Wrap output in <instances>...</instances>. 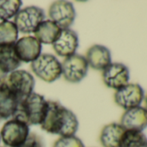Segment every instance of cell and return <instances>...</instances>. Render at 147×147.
<instances>
[{
	"mask_svg": "<svg viewBox=\"0 0 147 147\" xmlns=\"http://www.w3.org/2000/svg\"><path fill=\"white\" fill-rule=\"evenodd\" d=\"M40 125L44 131L50 134L60 137L74 136L78 130L79 121L75 113L59 101L48 100L45 114Z\"/></svg>",
	"mask_w": 147,
	"mask_h": 147,
	"instance_id": "cell-1",
	"label": "cell"
},
{
	"mask_svg": "<svg viewBox=\"0 0 147 147\" xmlns=\"http://www.w3.org/2000/svg\"><path fill=\"white\" fill-rule=\"evenodd\" d=\"M47 104L48 100L43 96L33 92L19 103L18 110L12 119L21 120L29 126L41 125L45 114Z\"/></svg>",
	"mask_w": 147,
	"mask_h": 147,
	"instance_id": "cell-2",
	"label": "cell"
},
{
	"mask_svg": "<svg viewBox=\"0 0 147 147\" xmlns=\"http://www.w3.org/2000/svg\"><path fill=\"white\" fill-rule=\"evenodd\" d=\"M30 68L42 81L51 83L61 76V63L51 54H42L30 64Z\"/></svg>",
	"mask_w": 147,
	"mask_h": 147,
	"instance_id": "cell-3",
	"label": "cell"
},
{
	"mask_svg": "<svg viewBox=\"0 0 147 147\" xmlns=\"http://www.w3.org/2000/svg\"><path fill=\"white\" fill-rule=\"evenodd\" d=\"M5 83L21 102L33 93L35 79L29 72L18 69L9 74Z\"/></svg>",
	"mask_w": 147,
	"mask_h": 147,
	"instance_id": "cell-4",
	"label": "cell"
},
{
	"mask_svg": "<svg viewBox=\"0 0 147 147\" xmlns=\"http://www.w3.org/2000/svg\"><path fill=\"white\" fill-rule=\"evenodd\" d=\"M30 134V126L27 124L11 119L4 124L0 131V138L5 147H18L25 142Z\"/></svg>",
	"mask_w": 147,
	"mask_h": 147,
	"instance_id": "cell-5",
	"label": "cell"
},
{
	"mask_svg": "<svg viewBox=\"0 0 147 147\" xmlns=\"http://www.w3.org/2000/svg\"><path fill=\"white\" fill-rule=\"evenodd\" d=\"M45 20L44 11L37 6H28L20 9L18 14L14 17V24L18 28V32L23 34L34 33L37 26Z\"/></svg>",
	"mask_w": 147,
	"mask_h": 147,
	"instance_id": "cell-6",
	"label": "cell"
},
{
	"mask_svg": "<svg viewBox=\"0 0 147 147\" xmlns=\"http://www.w3.org/2000/svg\"><path fill=\"white\" fill-rule=\"evenodd\" d=\"M61 63V76L70 83L81 82L88 75V64L84 55L75 54Z\"/></svg>",
	"mask_w": 147,
	"mask_h": 147,
	"instance_id": "cell-7",
	"label": "cell"
},
{
	"mask_svg": "<svg viewBox=\"0 0 147 147\" xmlns=\"http://www.w3.org/2000/svg\"><path fill=\"white\" fill-rule=\"evenodd\" d=\"M144 91L138 83H128L116 90L114 94L115 103L124 110L140 107L144 100Z\"/></svg>",
	"mask_w": 147,
	"mask_h": 147,
	"instance_id": "cell-8",
	"label": "cell"
},
{
	"mask_svg": "<svg viewBox=\"0 0 147 147\" xmlns=\"http://www.w3.org/2000/svg\"><path fill=\"white\" fill-rule=\"evenodd\" d=\"M49 20L55 23L61 30L69 29L75 22L76 12L73 4L67 1H55L49 8Z\"/></svg>",
	"mask_w": 147,
	"mask_h": 147,
	"instance_id": "cell-9",
	"label": "cell"
},
{
	"mask_svg": "<svg viewBox=\"0 0 147 147\" xmlns=\"http://www.w3.org/2000/svg\"><path fill=\"white\" fill-rule=\"evenodd\" d=\"M102 80L107 88L118 90L129 83L130 70L123 63L112 62L102 71Z\"/></svg>",
	"mask_w": 147,
	"mask_h": 147,
	"instance_id": "cell-10",
	"label": "cell"
},
{
	"mask_svg": "<svg viewBox=\"0 0 147 147\" xmlns=\"http://www.w3.org/2000/svg\"><path fill=\"white\" fill-rule=\"evenodd\" d=\"M16 55L21 62H32L42 55V44L35 36H27L18 39L14 44Z\"/></svg>",
	"mask_w": 147,
	"mask_h": 147,
	"instance_id": "cell-11",
	"label": "cell"
},
{
	"mask_svg": "<svg viewBox=\"0 0 147 147\" xmlns=\"http://www.w3.org/2000/svg\"><path fill=\"white\" fill-rule=\"evenodd\" d=\"M54 51L61 57H69L76 54L79 46V37L76 31L71 29L61 30L60 36L52 44Z\"/></svg>",
	"mask_w": 147,
	"mask_h": 147,
	"instance_id": "cell-12",
	"label": "cell"
},
{
	"mask_svg": "<svg viewBox=\"0 0 147 147\" xmlns=\"http://www.w3.org/2000/svg\"><path fill=\"white\" fill-rule=\"evenodd\" d=\"M125 131H143L147 127V111L143 107L125 110L119 123Z\"/></svg>",
	"mask_w": 147,
	"mask_h": 147,
	"instance_id": "cell-13",
	"label": "cell"
},
{
	"mask_svg": "<svg viewBox=\"0 0 147 147\" xmlns=\"http://www.w3.org/2000/svg\"><path fill=\"white\" fill-rule=\"evenodd\" d=\"M88 67L94 70L103 71L112 63V55L108 48L100 44L91 46L85 56Z\"/></svg>",
	"mask_w": 147,
	"mask_h": 147,
	"instance_id": "cell-14",
	"label": "cell"
},
{
	"mask_svg": "<svg viewBox=\"0 0 147 147\" xmlns=\"http://www.w3.org/2000/svg\"><path fill=\"white\" fill-rule=\"evenodd\" d=\"M19 100L5 83L0 86V119H8L16 113Z\"/></svg>",
	"mask_w": 147,
	"mask_h": 147,
	"instance_id": "cell-15",
	"label": "cell"
},
{
	"mask_svg": "<svg viewBox=\"0 0 147 147\" xmlns=\"http://www.w3.org/2000/svg\"><path fill=\"white\" fill-rule=\"evenodd\" d=\"M125 131V128L119 123H110L102 128L100 142L103 147H119Z\"/></svg>",
	"mask_w": 147,
	"mask_h": 147,
	"instance_id": "cell-16",
	"label": "cell"
},
{
	"mask_svg": "<svg viewBox=\"0 0 147 147\" xmlns=\"http://www.w3.org/2000/svg\"><path fill=\"white\" fill-rule=\"evenodd\" d=\"M61 30L51 20L42 21L34 31L35 38L41 44H53L60 36Z\"/></svg>",
	"mask_w": 147,
	"mask_h": 147,
	"instance_id": "cell-17",
	"label": "cell"
},
{
	"mask_svg": "<svg viewBox=\"0 0 147 147\" xmlns=\"http://www.w3.org/2000/svg\"><path fill=\"white\" fill-rule=\"evenodd\" d=\"M21 61L18 58L14 45L0 46V68L6 75L18 70L20 67Z\"/></svg>",
	"mask_w": 147,
	"mask_h": 147,
	"instance_id": "cell-18",
	"label": "cell"
},
{
	"mask_svg": "<svg viewBox=\"0 0 147 147\" xmlns=\"http://www.w3.org/2000/svg\"><path fill=\"white\" fill-rule=\"evenodd\" d=\"M18 38V30L11 21L0 23V46L14 45Z\"/></svg>",
	"mask_w": 147,
	"mask_h": 147,
	"instance_id": "cell-19",
	"label": "cell"
},
{
	"mask_svg": "<svg viewBox=\"0 0 147 147\" xmlns=\"http://www.w3.org/2000/svg\"><path fill=\"white\" fill-rule=\"evenodd\" d=\"M119 147H147V137L143 131H125Z\"/></svg>",
	"mask_w": 147,
	"mask_h": 147,
	"instance_id": "cell-20",
	"label": "cell"
},
{
	"mask_svg": "<svg viewBox=\"0 0 147 147\" xmlns=\"http://www.w3.org/2000/svg\"><path fill=\"white\" fill-rule=\"evenodd\" d=\"M22 5L20 0H0V20L10 21L20 11Z\"/></svg>",
	"mask_w": 147,
	"mask_h": 147,
	"instance_id": "cell-21",
	"label": "cell"
},
{
	"mask_svg": "<svg viewBox=\"0 0 147 147\" xmlns=\"http://www.w3.org/2000/svg\"><path fill=\"white\" fill-rule=\"evenodd\" d=\"M53 147H85L82 141L74 136H65L60 137L53 144Z\"/></svg>",
	"mask_w": 147,
	"mask_h": 147,
	"instance_id": "cell-22",
	"label": "cell"
},
{
	"mask_svg": "<svg viewBox=\"0 0 147 147\" xmlns=\"http://www.w3.org/2000/svg\"><path fill=\"white\" fill-rule=\"evenodd\" d=\"M18 147H43V142L40 136L36 133H30L25 142Z\"/></svg>",
	"mask_w": 147,
	"mask_h": 147,
	"instance_id": "cell-23",
	"label": "cell"
},
{
	"mask_svg": "<svg viewBox=\"0 0 147 147\" xmlns=\"http://www.w3.org/2000/svg\"><path fill=\"white\" fill-rule=\"evenodd\" d=\"M7 76H8V75H6V74L5 72H3V70L0 68V86L5 82Z\"/></svg>",
	"mask_w": 147,
	"mask_h": 147,
	"instance_id": "cell-24",
	"label": "cell"
},
{
	"mask_svg": "<svg viewBox=\"0 0 147 147\" xmlns=\"http://www.w3.org/2000/svg\"><path fill=\"white\" fill-rule=\"evenodd\" d=\"M144 108H145V109H146V111H147V94H145V96H144Z\"/></svg>",
	"mask_w": 147,
	"mask_h": 147,
	"instance_id": "cell-25",
	"label": "cell"
},
{
	"mask_svg": "<svg viewBox=\"0 0 147 147\" xmlns=\"http://www.w3.org/2000/svg\"><path fill=\"white\" fill-rule=\"evenodd\" d=\"M0 142H1V138H0Z\"/></svg>",
	"mask_w": 147,
	"mask_h": 147,
	"instance_id": "cell-26",
	"label": "cell"
},
{
	"mask_svg": "<svg viewBox=\"0 0 147 147\" xmlns=\"http://www.w3.org/2000/svg\"></svg>",
	"mask_w": 147,
	"mask_h": 147,
	"instance_id": "cell-27",
	"label": "cell"
}]
</instances>
